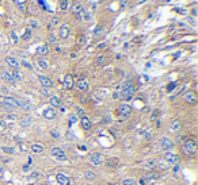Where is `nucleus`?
I'll use <instances>...</instances> for the list:
<instances>
[{
	"label": "nucleus",
	"mask_w": 198,
	"mask_h": 185,
	"mask_svg": "<svg viewBox=\"0 0 198 185\" xmlns=\"http://www.w3.org/2000/svg\"><path fill=\"white\" fill-rule=\"evenodd\" d=\"M135 92H136V86H133L129 81H126L124 85H122V91L119 92L118 95H119L121 99H130Z\"/></svg>",
	"instance_id": "f257e3e1"
},
{
	"label": "nucleus",
	"mask_w": 198,
	"mask_h": 185,
	"mask_svg": "<svg viewBox=\"0 0 198 185\" xmlns=\"http://www.w3.org/2000/svg\"><path fill=\"white\" fill-rule=\"evenodd\" d=\"M196 149H197V144L193 139H187L183 142V151H185L186 154H194Z\"/></svg>",
	"instance_id": "f03ea898"
},
{
	"label": "nucleus",
	"mask_w": 198,
	"mask_h": 185,
	"mask_svg": "<svg viewBox=\"0 0 198 185\" xmlns=\"http://www.w3.org/2000/svg\"><path fill=\"white\" fill-rule=\"evenodd\" d=\"M50 153H52V157H53L54 160H57V161H67L65 151H64L63 149H60V147H53Z\"/></svg>",
	"instance_id": "7ed1b4c3"
},
{
	"label": "nucleus",
	"mask_w": 198,
	"mask_h": 185,
	"mask_svg": "<svg viewBox=\"0 0 198 185\" xmlns=\"http://www.w3.org/2000/svg\"><path fill=\"white\" fill-rule=\"evenodd\" d=\"M174 146H175V143H174V141L171 139V138L163 137L162 139H160V147H162L164 151H168V150L174 149Z\"/></svg>",
	"instance_id": "20e7f679"
},
{
	"label": "nucleus",
	"mask_w": 198,
	"mask_h": 185,
	"mask_svg": "<svg viewBox=\"0 0 198 185\" xmlns=\"http://www.w3.org/2000/svg\"><path fill=\"white\" fill-rule=\"evenodd\" d=\"M164 160H166V162L170 164V165H176L179 162V157H178V154H175V153H166Z\"/></svg>",
	"instance_id": "39448f33"
},
{
	"label": "nucleus",
	"mask_w": 198,
	"mask_h": 185,
	"mask_svg": "<svg viewBox=\"0 0 198 185\" xmlns=\"http://www.w3.org/2000/svg\"><path fill=\"white\" fill-rule=\"evenodd\" d=\"M69 34H71V27H69L67 23H64V24H61L60 30H59V35L61 39H67L69 37Z\"/></svg>",
	"instance_id": "423d86ee"
},
{
	"label": "nucleus",
	"mask_w": 198,
	"mask_h": 185,
	"mask_svg": "<svg viewBox=\"0 0 198 185\" xmlns=\"http://www.w3.org/2000/svg\"><path fill=\"white\" fill-rule=\"evenodd\" d=\"M56 181L60 185H71V178H69V176L64 174V173H57L56 174Z\"/></svg>",
	"instance_id": "0eeeda50"
},
{
	"label": "nucleus",
	"mask_w": 198,
	"mask_h": 185,
	"mask_svg": "<svg viewBox=\"0 0 198 185\" xmlns=\"http://www.w3.org/2000/svg\"><path fill=\"white\" fill-rule=\"evenodd\" d=\"M42 115H43V118H45V119L53 120L54 118H56V109H54L53 107H46V108L43 109Z\"/></svg>",
	"instance_id": "6e6552de"
},
{
	"label": "nucleus",
	"mask_w": 198,
	"mask_h": 185,
	"mask_svg": "<svg viewBox=\"0 0 198 185\" xmlns=\"http://www.w3.org/2000/svg\"><path fill=\"white\" fill-rule=\"evenodd\" d=\"M159 178V174L158 173H155V172H151V173H148L147 176H145L144 178H141V183L142 185H145V184H149V183H152V181H155V180H158Z\"/></svg>",
	"instance_id": "1a4fd4ad"
},
{
	"label": "nucleus",
	"mask_w": 198,
	"mask_h": 185,
	"mask_svg": "<svg viewBox=\"0 0 198 185\" xmlns=\"http://www.w3.org/2000/svg\"><path fill=\"white\" fill-rule=\"evenodd\" d=\"M5 63H7L10 68H12V69H19L20 68V62L15 58V57L7 56V57H5Z\"/></svg>",
	"instance_id": "9d476101"
},
{
	"label": "nucleus",
	"mask_w": 198,
	"mask_h": 185,
	"mask_svg": "<svg viewBox=\"0 0 198 185\" xmlns=\"http://www.w3.org/2000/svg\"><path fill=\"white\" fill-rule=\"evenodd\" d=\"M38 80H39L41 85H42V88H52V86H53V81H52L49 77L39 74V76H38Z\"/></svg>",
	"instance_id": "9b49d317"
},
{
	"label": "nucleus",
	"mask_w": 198,
	"mask_h": 185,
	"mask_svg": "<svg viewBox=\"0 0 198 185\" xmlns=\"http://www.w3.org/2000/svg\"><path fill=\"white\" fill-rule=\"evenodd\" d=\"M90 162L95 166H99L102 162H103V157H102L101 153H94V154L90 157Z\"/></svg>",
	"instance_id": "f8f14e48"
},
{
	"label": "nucleus",
	"mask_w": 198,
	"mask_h": 185,
	"mask_svg": "<svg viewBox=\"0 0 198 185\" xmlns=\"http://www.w3.org/2000/svg\"><path fill=\"white\" fill-rule=\"evenodd\" d=\"M130 112H132V107L129 104H121L119 105V115H122L124 118L129 116Z\"/></svg>",
	"instance_id": "ddd939ff"
},
{
	"label": "nucleus",
	"mask_w": 198,
	"mask_h": 185,
	"mask_svg": "<svg viewBox=\"0 0 198 185\" xmlns=\"http://www.w3.org/2000/svg\"><path fill=\"white\" fill-rule=\"evenodd\" d=\"M69 10L72 11V12L75 14V15H77V14H81L83 12V4H81L80 2H75L73 4H72V7H69Z\"/></svg>",
	"instance_id": "4468645a"
},
{
	"label": "nucleus",
	"mask_w": 198,
	"mask_h": 185,
	"mask_svg": "<svg viewBox=\"0 0 198 185\" xmlns=\"http://www.w3.org/2000/svg\"><path fill=\"white\" fill-rule=\"evenodd\" d=\"M80 126L83 127V130H90V128H91L92 123H91V120H90V118H87L86 115H84V116H81V119H80Z\"/></svg>",
	"instance_id": "2eb2a0df"
},
{
	"label": "nucleus",
	"mask_w": 198,
	"mask_h": 185,
	"mask_svg": "<svg viewBox=\"0 0 198 185\" xmlns=\"http://www.w3.org/2000/svg\"><path fill=\"white\" fill-rule=\"evenodd\" d=\"M3 103L7 104V105H10V107H12V108H18V100L14 99V97L5 96L4 99H3Z\"/></svg>",
	"instance_id": "dca6fc26"
},
{
	"label": "nucleus",
	"mask_w": 198,
	"mask_h": 185,
	"mask_svg": "<svg viewBox=\"0 0 198 185\" xmlns=\"http://www.w3.org/2000/svg\"><path fill=\"white\" fill-rule=\"evenodd\" d=\"M76 86H77V89H80V91H84V92L90 91V84L87 83L86 80H79V81L76 83Z\"/></svg>",
	"instance_id": "f3484780"
},
{
	"label": "nucleus",
	"mask_w": 198,
	"mask_h": 185,
	"mask_svg": "<svg viewBox=\"0 0 198 185\" xmlns=\"http://www.w3.org/2000/svg\"><path fill=\"white\" fill-rule=\"evenodd\" d=\"M64 86H65V89H71L72 86H73V80H72L71 74H67V76L64 77Z\"/></svg>",
	"instance_id": "a211bd4d"
},
{
	"label": "nucleus",
	"mask_w": 198,
	"mask_h": 185,
	"mask_svg": "<svg viewBox=\"0 0 198 185\" xmlns=\"http://www.w3.org/2000/svg\"><path fill=\"white\" fill-rule=\"evenodd\" d=\"M49 103H50V107H53V108H56V107H60L61 105V100L59 96H56V95H53V96H50V100H49Z\"/></svg>",
	"instance_id": "6ab92c4d"
},
{
	"label": "nucleus",
	"mask_w": 198,
	"mask_h": 185,
	"mask_svg": "<svg viewBox=\"0 0 198 185\" xmlns=\"http://www.w3.org/2000/svg\"><path fill=\"white\" fill-rule=\"evenodd\" d=\"M49 53V46L48 45H41L37 47V54L38 56H46Z\"/></svg>",
	"instance_id": "aec40b11"
},
{
	"label": "nucleus",
	"mask_w": 198,
	"mask_h": 185,
	"mask_svg": "<svg viewBox=\"0 0 198 185\" xmlns=\"http://www.w3.org/2000/svg\"><path fill=\"white\" fill-rule=\"evenodd\" d=\"M185 100L189 104H194V103L197 102V97H196V95H194L193 92H187V93L185 95Z\"/></svg>",
	"instance_id": "412c9836"
},
{
	"label": "nucleus",
	"mask_w": 198,
	"mask_h": 185,
	"mask_svg": "<svg viewBox=\"0 0 198 185\" xmlns=\"http://www.w3.org/2000/svg\"><path fill=\"white\" fill-rule=\"evenodd\" d=\"M180 130V122L179 120H174V122H171L170 124V131L171 132H178Z\"/></svg>",
	"instance_id": "4be33fe9"
},
{
	"label": "nucleus",
	"mask_w": 198,
	"mask_h": 185,
	"mask_svg": "<svg viewBox=\"0 0 198 185\" xmlns=\"http://www.w3.org/2000/svg\"><path fill=\"white\" fill-rule=\"evenodd\" d=\"M10 74H11L14 81H20V80H22V74H20L19 69H12V72H11Z\"/></svg>",
	"instance_id": "5701e85b"
},
{
	"label": "nucleus",
	"mask_w": 198,
	"mask_h": 185,
	"mask_svg": "<svg viewBox=\"0 0 198 185\" xmlns=\"http://www.w3.org/2000/svg\"><path fill=\"white\" fill-rule=\"evenodd\" d=\"M69 7H71L69 0H60V10L61 11H68Z\"/></svg>",
	"instance_id": "b1692460"
},
{
	"label": "nucleus",
	"mask_w": 198,
	"mask_h": 185,
	"mask_svg": "<svg viewBox=\"0 0 198 185\" xmlns=\"http://www.w3.org/2000/svg\"><path fill=\"white\" fill-rule=\"evenodd\" d=\"M31 37H33V34H31V28H30V27L25 28V33H23V35H22V39H23V41H30Z\"/></svg>",
	"instance_id": "393cba45"
},
{
	"label": "nucleus",
	"mask_w": 198,
	"mask_h": 185,
	"mask_svg": "<svg viewBox=\"0 0 198 185\" xmlns=\"http://www.w3.org/2000/svg\"><path fill=\"white\" fill-rule=\"evenodd\" d=\"M41 176H42V174H41V172H33V173H31V174L27 177V180H29V181H38L39 178H41Z\"/></svg>",
	"instance_id": "a878e982"
},
{
	"label": "nucleus",
	"mask_w": 198,
	"mask_h": 185,
	"mask_svg": "<svg viewBox=\"0 0 198 185\" xmlns=\"http://www.w3.org/2000/svg\"><path fill=\"white\" fill-rule=\"evenodd\" d=\"M84 177H86L87 180L92 181V180H95V178H97V174H95L92 170H86V172H84Z\"/></svg>",
	"instance_id": "bb28decb"
},
{
	"label": "nucleus",
	"mask_w": 198,
	"mask_h": 185,
	"mask_svg": "<svg viewBox=\"0 0 198 185\" xmlns=\"http://www.w3.org/2000/svg\"><path fill=\"white\" fill-rule=\"evenodd\" d=\"M31 150H33L36 154H39V153L43 151V147L41 146V144H38V143H33V144H31Z\"/></svg>",
	"instance_id": "cd10ccee"
},
{
	"label": "nucleus",
	"mask_w": 198,
	"mask_h": 185,
	"mask_svg": "<svg viewBox=\"0 0 198 185\" xmlns=\"http://www.w3.org/2000/svg\"><path fill=\"white\" fill-rule=\"evenodd\" d=\"M16 100H18V107L19 108H25V109L30 108V105H29V103L26 102V100H22V99H16Z\"/></svg>",
	"instance_id": "c85d7f7f"
},
{
	"label": "nucleus",
	"mask_w": 198,
	"mask_h": 185,
	"mask_svg": "<svg viewBox=\"0 0 198 185\" xmlns=\"http://www.w3.org/2000/svg\"><path fill=\"white\" fill-rule=\"evenodd\" d=\"M0 77H2V79L4 80V81H7V83H12V81H14L12 77H11V74L8 73V72H3L2 76H0Z\"/></svg>",
	"instance_id": "c756f323"
},
{
	"label": "nucleus",
	"mask_w": 198,
	"mask_h": 185,
	"mask_svg": "<svg viewBox=\"0 0 198 185\" xmlns=\"http://www.w3.org/2000/svg\"><path fill=\"white\" fill-rule=\"evenodd\" d=\"M95 62H97V65H103L104 62H106V57L103 56V54H99V56L97 57V58H95Z\"/></svg>",
	"instance_id": "7c9ffc66"
},
{
	"label": "nucleus",
	"mask_w": 198,
	"mask_h": 185,
	"mask_svg": "<svg viewBox=\"0 0 198 185\" xmlns=\"http://www.w3.org/2000/svg\"><path fill=\"white\" fill-rule=\"evenodd\" d=\"M31 123H33V119H31V118H26V119H23L22 122H20V126L29 127V126H31Z\"/></svg>",
	"instance_id": "2f4dec72"
},
{
	"label": "nucleus",
	"mask_w": 198,
	"mask_h": 185,
	"mask_svg": "<svg viewBox=\"0 0 198 185\" xmlns=\"http://www.w3.org/2000/svg\"><path fill=\"white\" fill-rule=\"evenodd\" d=\"M81 19H84V21L90 22V21H91V14H90L88 11L83 10V12H81Z\"/></svg>",
	"instance_id": "473e14b6"
},
{
	"label": "nucleus",
	"mask_w": 198,
	"mask_h": 185,
	"mask_svg": "<svg viewBox=\"0 0 198 185\" xmlns=\"http://www.w3.org/2000/svg\"><path fill=\"white\" fill-rule=\"evenodd\" d=\"M38 65H39L42 69H48V68H49V63H48V61H46L45 58H39V60H38Z\"/></svg>",
	"instance_id": "72a5a7b5"
},
{
	"label": "nucleus",
	"mask_w": 198,
	"mask_h": 185,
	"mask_svg": "<svg viewBox=\"0 0 198 185\" xmlns=\"http://www.w3.org/2000/svg\"><path fill=\"white\" fill-rule=\"evenodd\" d=\"M103 33H104V27H103V26H98V27L95 28V31H94V35L99 37V35H102Z\"/></svg>",
	"instance_id": "f704fd0d"
},
{
	"label": "nucleus",
	"mask_w": 198,
	"mask_h": 185,
	"mask_svg": "<svg viewBox=\"0 0 198 185\" xmlns=\"http://www.w3.org/2000/svg\"><path fill=\"white\" fill-rule=\"evenodd\" d=\"M121 185H137V183H136V180H133V178H126V180L122 181Z\"/></svg>",
	"instance_id": "c9c22d12"
},
{
	"label": "nucleus",
	"mask_w": 198,
	"mask_h": 185,
	"mask_svg": "<svg viewBox=\"0 0 198 185\" xmlns=\"http://www.w3.org/2000/svg\"><path fill=\"white\" fill-rule=\"evenodd\" d=\"M156 160H149V161H147V162H144V166L145 167H153V166H156Z\"/></svg>",
	"instance_id": "e433bc0d"
},
{
	"label": "nucleus",
	"mask_w": 198,
	"mask_h": 185,
	"mask_svg": "<svg viewBox=\"0 0 198 185\" xmlns=\"http://www.w3.org/2000/svg\"><path fill=\"white\" fill-rule=\"evenodd\" d=\"M29 24H30L31 28L39 27V23H38V21H36V19H30V21H29Z\"/></svg>",
	"instance_id": "4c0bfd02"
},
{
	"label": "nucleus",
	"mask_w": 198,
	"mask_h": 185,
	"mask_svg": "<svg viewBox=\"0 0 198 185\" xmlns=\"http://www.w3.org/2000/svg\"><path fill=\"white\" fill-rule=\"evenodd\" d=\"M20 65H22V66H25V68L26 69H29V70H33V65H31V63H29L27 61H25V60H23V61L22 62H20Z\"/></svg>",
	"instance_id": "58836bf2"
},
{
	"label": "nucleus",
	"mask_w": 198,
	"mask_h": 185,
	"mask_svg": "<svg viewBox=\"0 0 198 185\" xmlns=\"http://www.w3.org/2000/svg\"><path fill=\"white\" fill-rule=\"evenodd\" d=\"M49 42L50 43H56L57 42V35L53 33H50V35H49Z\"/></svg>",
	"instance_id": "ea45409f"
},
{
	"label": "nucleus",
	"mask_w": 198,
	"mask_h": 185,
	"mask_svg": "<svg viewBox=\"0 0 198 185\" xmlns=\"http://www.w3.org/2000/svg\"><path fill=\"white\" fill-rule=\"evenodd\" d=\"M77 122V116L76 115H69V124H75Z\"/></svg>",
	"instance_id": "a19ab883"
},
{
	"label": "nucleus",
	"mask_w": 198,
	"mask_h": 185,
	"mask_svg": "<svg viewBox=\"0 0 198 185\" xmlns=\"http://www.w3.org/2000/svg\"><path fill=\"white\" fill-rule=\"evenodd\" d=\"M41 93H42V96H50V92H49L48 88H42L41 89Z\"/></svg>",
	"instance_id": "79ce46f5"
},
{
	"label": "nucleus",
	"mask_w": 198,
	"mask_h": 185,
	"mask_svg": "<svg viewBox=\"0 0 198 185\" xmlns=\"http://www.w3.org/2000/svg\"><path fill=\"white\" fill-rule=\"evenodd\" d=\"M11 39H12V42H18V35H16V33L15 31H12V33H11Z\"/></svg>",
	"instance_id": "37998d69"
},
{
	"label": "nucleus",
	"mask_w": 198,
	"mask_h": 185,
	"mask_svg": "<svg viewBox=\"0 0 198 185\" xmlns=\"http://www.w3.org/2000/svg\"><path fill=\"white\" fill-rule=\"evenodd\" d=\"M50 132H52V135H53L54 138H60V132L59 131H56V130H52Z\"/></svg>",
	"instance_id": "c03bdc74"
},
{
	"label": "nucleus",
	"mask_w": 198,
	"mask_h": 185,
	"mask_svg": "<svg viewBox=\"0 0 198 185\" xmlns=\"http://www.w3.org/2000/svg\"><path fill=\"white\" fill-rule=\"evenodd\" d=\"M76 111H77V115H80V116H84V111L80 108V107H76Z\"/></svg>",
	"instance_id": "a18cd8bd"
},
{
	"label": "nucleus",
	"mask_w": 198,
	"mask_h": 185,
	"mask_svg": "<svg viewBox=\"0 0 198 185\" xmlns=\"http://www.w3.org/2000/svg\"><path fill=\"white\" fill-rule=\"evenodd\" d=\"M3 151H5V153H14V151H15V149H10V147H3Z\"/></svg>",
	"instance_id": "49530a36"
},
{
	"label": "nucleus",
	"mask_w": 198,
	"mask_h": 185,
	"mask_svg": "<svg viewBox=\"0 0 198 185\" xmlns=\"http://www.w3.org/2000/svg\"><path fill=\"white\" fill-rule=\"evenodd\" d=\"M22 169H23V172H27V170L30 169V165H23Z\"/></svg>",
	"instance_id": "de8ad7c7"
},
{
	"label": "nucleus",
	"mask_w": 198,
	"mask_h": 185,
	"mask_svg": "<svg viewBox=\"0 0 198 185\" xmlns=\"http://www.w3.org/2000/svg\"><path fill=\"white\" fill-rule=\"evenodd\" d=\"M2 93H3V95H7V93H8V89L5 88V86H4V88H2Z\"/></svg>",
	"instance_id": "09e8293b"
},
{
	"label": "nucleus",
	"mask_w": 198,
	"mask_h": 185,
	"mask_svg": "<svg viewBox=\"0 0 198 185\" xmlns=\"http://www.w3.org/2000/svg\"><path fill=\"white\" fill-rule=\"evenodd\" d=\"M106 47V43H99L98 45V49H104Z\"/></svg>",
	"instance_id": "8fccbe9b"
},
{
	"label": "nucleus",
	"mask_w": 198,
	"mask_h": 185,
	"mask_svg": "<svg viewBox=\"0 0 198 185\" xmlns=\"http://www.w3.org/2000/svg\"><path fill=\"white\" fill-rule=\"evenodd\" d=\"M5 128V123L4 122H0V130H4Z\"/></svg>",
	"instance_id": "3c124183"
},
{
	"label": "nucleus",
	"mask_w": 198,
	"mask_h": 185,
	"mask_svg": "<svg viewBox=\"0 0 198 185\" xmlns=\"http://www.w3.org/2000/svg\"><path fill=\"white\" fill-rule=\"evenodd\" d=\"M174 86H175V84H171V85L168 86V92H171V91H172V88H174Z\"/></svg>",
	"instance_id": "603ef678"
}]
</instances>
